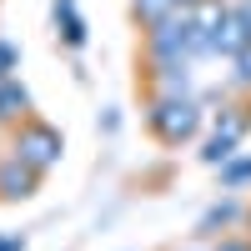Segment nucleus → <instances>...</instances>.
<instances>
[{
  "mask_svg": "<svg viewBox=\"0 0 251 251\" xmlns=\"http://www.w3.org/2000/svg\"><path fill=\"white\" fill-rule=\"evenodd\" d=\"M15 71H20V50L10 46V40H5V35H0V80H10Z\"/></svg>",
  "mask_w": 251,
  "mask_h": 251,
  "instance_id": "obj_12",
  "label": "nucleus"
},
{
  "mask_svg": "<svg viewBox=\"0 0 251 251\" xmlns=\"http://www.w3.org/2000/svg\"><path fill=\"white\" fill-rule=\"evenodd\" d=\"M10 156H20L30 171L46 176V171H55V166H60V156H66V136H60L50 121L25 116V121L10 131Z\"/></svg>",
  "mask_w": 251,
  "mask_h": 251,
  "instance_id": "obj_2",
  "label": "nucleus"
},
{
  "mask_svg": "<svg viewBox=\"0 0 251 251\" xmlns=\"http://www.w3.org/2000/svg\"><path fill=\"white\" fill-rule=\"evenodd\" d=\"M246 211H241V201L236 196H221L216 206H206V211H201V221H196V236H221L226 231V226H236Z\"/></svg>",
  "mask_w": 251,
  "mask_h": 251,
  "instance_id": "obj_8",
  "label": "nucleus"
},
{
  "mask_svg": "<svg viewBox=\"0 0 251 251\" xmlns=\"http://www.w3.org/2000/svg\"><path fill=\"white\" fill-rule=\"evenodd\" d=\"M216 251H251V236H216Z\"/></svg>",
  "mask_w": 251,
  "mask_h": 251,
  "instance_id": "obj_13",
  "label": "nucleus"
},
{
  "mask_svg": "<svg viewBox=\"0 0 251 251\" xmlns=\"http://www.w3.org/2000/svg\"><path fill=\"white\" fill-rule=\"evenodd\" d=\"M50 15H55V35H60V46H66V50H86L91 25H86V15H80L75 0H55Z\"/></svg>",
  "mask_w": 251,
  "mask_h": 251,
  "instance_id": "obj_6",
  "label": "nucleus"
},
{
  "mask_svg": "<svg viewBox=\"0 0 251 251\" xmlns=\"http://www.w3.org/2000/svg\"><path fill=\"white\" fill-rule=\"evenodd\" d=\"M25 116H30V91L20 86V75L0 80V126H5V131H15Z\"/></svg>",
  "mask_w": 251,
  "mask_h": 251,
  "instance_id": "obj_7",
  "label": "nucleus"
},
{
  "mask_svg": "<svg viewBox=\"0 0 251 251\" xmlns=\"http://www.w3.org/2000/svg\"><path fill=\"white\" fill-rule=\"evenodd\" d=\"M231 10H236V20H241V30L251 35V0H231Z\"/></svg>",
  "mask_w": 251,
  "mask_h": 251,
  "instance_id": "obj_14",
  "label": "nucleus"
},
{
  "mask_svg": "<svg viewBox=\"0 0 251 251\" xmlns=\"http://www.w3.org/2000/svg\"><path fill=\"white\" fill-rule=\"evenodd\" d=\"M0 251H25V241L20 236H0Z\"/></svg>",
  "mask_w": 251,
  "mask_h": 251,
  "instance_id": "obj_15",
  "label": "nucleus"
},
{
  "mask_svg": "<svg viewBox=\"0 0 251 251\" xmlns=\"http://www.w3.org/2000/svg\"><path fill=\"white\" fill-rule=\"evenodd\" d=\"M231 91L251 96V46H241V50L231 55Z\"/></svg>",
  "mask_w": 251,
  "mask_h": 251,
  "instance_id": "obj_11",
  "label": "nucleus"
},
{
  "mask_svg": "<svg viewBox=\"0 0 251 251\" xmlns=\"http://www.w3.org/2000/svg\"><path fill=\"white\" fill-rule=\"evenodd\" d=\"M206 126V106L196 96H161L146 91V131H151L161 146H186L196 141Z\"/></svg>",
  "mask_w": 251,
  "mask_h": 251,
  "instance_id": "obj_1",
  "label": "nucleus"
},
{
  "mask_svg": "<svg viewBox=\"0 0 251 251\" xmlns=\"http://www.w3.org/2000/svg\"><path fill=\"white\" fill-rule=\"evenodd\" d=\"M216 171H221V191H246V186H251V156L236 151L231 161H221Z\"/></svg>",
  "mask_w": 251,
  "mask_h": 251,
  "instance_id": "obj_9",
  "label": "nucleus"
},
{
  "mask_svg": "<svg viewBox=\"0 0 251 251\" xmlns=\"http://www.w3.org/2000/svg\"><path fill=\"white\" fill-rule=\"evenodd\" d=\"M40 191V171H30L20 156L0 161V201H30Z\"/></svg>",
  "mask_w": 251,
  "mask_h": 251,
  "instance_id": "obj_5",
  "label": "nucleus"
},
{
  "mask_svg": "<svg viewBox=\"0 0 251 251\" xmlns=\"http://www.w3.org/2000/svg\"><path fill=\"white\" fill-rule=\"evenodd\" d=\"M146 91L161 96H196V60L191 55H146Z\"/></svg>",
  "mask_w": 251,
  "mask_h": 251,
  "instance_id": "obj_4",
  "label": "nucleus"
},
{
  "mask_svg": "<svg viewBox=\"0 0 251 251\" xmlns=\"http://www.w3.org/2000/svg\"><path fill=\"white\" fill-rule=\"evenodd\" d=\"M246 131H251V96H241V100H221V116L211 121V136H206V146H201V161H206V166L231 161L236 146L246 141Z\"/></svg>",
  "mask_w": 251,
  "mask_h": 251,
  "instance_id": "obj_3",
  "label": "nucleus"
},
{
  "mask_svg": "<svg viewBox=\"0 0 251 251\" xmlns=\"http://www.w3.org/2000/svg\"><path fill=\"white\" fill-rule=\"evenodd\" d=\"M176 10V0H131V20L141 30H151V25H161L166 15Z\"/></svg>",
  "mask_w": 251,
  "mask_h": 251,
  "instance_id": "obj_10",
  "label": "nucleus"
},
{
  "mask_svg": "<svg viewBox=\"0 0 251 251\" xmlns=\"http://www.w3.org/2000/svg\"><path fill=\"white\" fill-rule=\"evenodd\" d=\"M246 226H251V211H246Z\"/></svg>",
  "mask_w": 251,
  "mask_h": 251,
  "instance_id": "obj_17",
  "label": "nucleus"
},
{
  "mask_svg": "<svg viewBox=\"0 0 251 251\" xmlns=\"http://www.w3.org/2000/svg\"><path fill=\"white\" fill-rule=\"evenodd\" d=\"M201 5V0H176V10H196Z\"/></svg>",
  "mask_w": 251,
  "mask_h": 251,
  "instance_id": "obj_16",
  "label": "nucleus"
}]
</instances>
